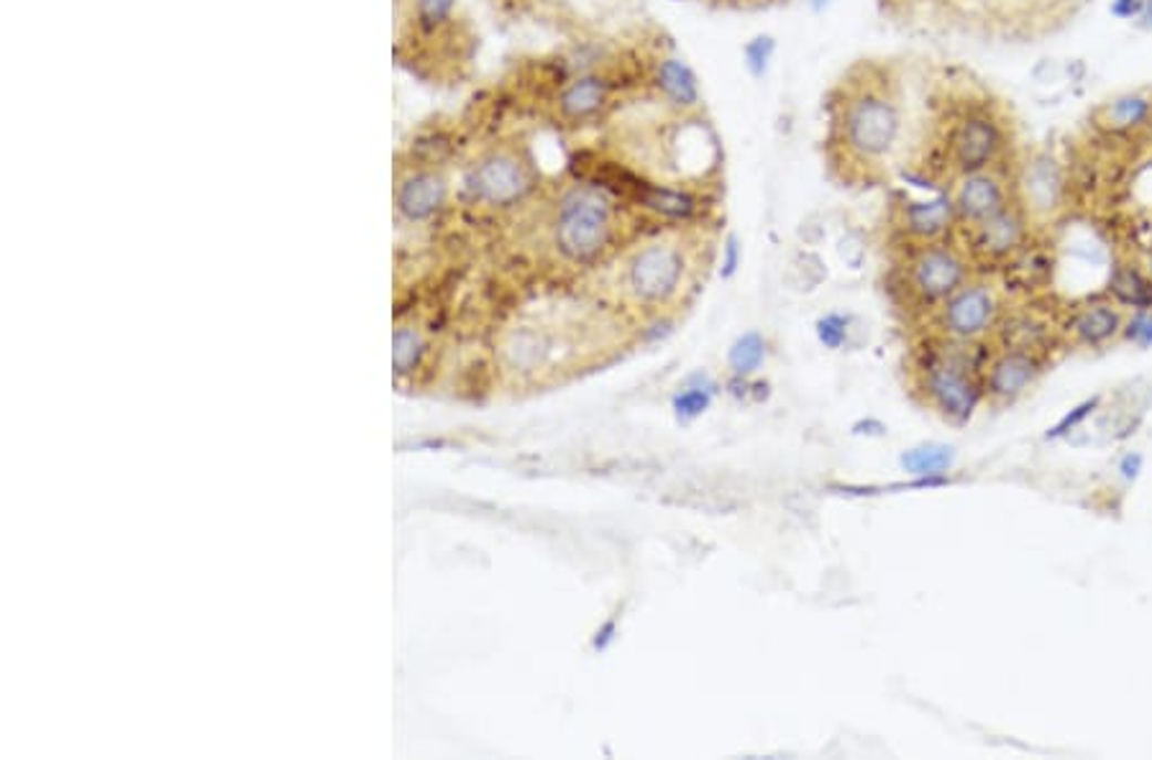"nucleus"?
Instances as JSON below:
<instances>
[{"label": "nucleus", "mask_w": 1152, "mask_h": 760, "mask_svg": "<svg viewBox=\"0 0 1152 760\" xmlns=\"http://www.w3.org/2000/svg\"><path fill=\"white\" fill-rule=\"evenodd\" d=\"M838 136L853 157L879 162L902 136V105L889 83H863L845 93L838 111Z\"/></svg>", "instance_id": "obj_1"}, {"label": "nucleus", "mask_w": 1152, "mask_h": 760, "mask_svg": "<svg viewBox=\"0 0 1152 760\" xmlns=\"http://www.w3.org/2000/svg\"><path fill=\"white\" fill-rule=\"evenodd\" d=\"M612 233L610 202L592 187H574L561 200L556 218V243L574 261L594 259Z\"/></svg>", "instance_id": "obj_2"}, {"label": "nucleus", "mask_w": 1152, "mask_h": 760, "mask_svg": "<svg viewBox=\"0 0 1152 760\" xmlns=\"http://www.w3.org/2000/svg\"><path fill=\"white\" fill-rule=\"evenodd\" d=\"M1004 146H1007V131H1004V124H999V118L986 111H968L966 116L955 121L951 136H947L951 162L961 175L992 169L996 159L1001 157Z\"/></svg>", "instance_id": "obj_3"}, {"label": "nucleus", "mask_w": 1152, "mask_h": 760, "mask_svg": "<svg viewBox=\"0 0 1152 760\" xmlns=\"http://www.w3.org/2000/svg\"><path fill=\"white\" fill-rule=\"evenodd\" d=\"M684 277V253L679 247L656 241L635 251L627 264V288L643 302H664L679 290Z\"/></svg>", "instance_id": "obj_4"}, {"label": "nucleus", "mask_w": 1152, "mask_h": 760, "mask_svg": "<svg viewBox=\"0 0 1152 760\" xmlns=\"http://www.w3.org/2000/svg\"><path fill=\"white\" fill-rule=\"evenodd\" d=\"M469 185L479 200L492 202V206H508L528 192L530 177L526 165L515 159L512 154H492L474 169Z\"/></svg>", "instance_id": "obj_5"}, {"label": "nucleus", "mask_w": 1152, "mask_h": 760, "mask_svg": "<svg viewBox=\"0 0 1152 760\" xmlns=\"http://www.w3.org/2000/svg\"><path fill=\"white\" fill-rule=\"evenodd\" d=\"M966 264L953 249L930 247L914 259L912 284L922 298L947 300L963 288Z\"/></svg>", "instance_id": "obj_6"}, {"label": "nucleus", "mask_w": 1152, "mask_h": 760, "mask_svg": "<svg viewBox=\"0 0 1152 760\" xmlns=\"http://www.w3.org/2000/svg\"><path fill=\"white\" fill-rule=\"evenodd\" d=\"M1004 206H1007V185H1004V179L996 175L994 169L963 175L961 185L955 187V216L968 220V223L974 226L992 218L994 212H999Z\"/></svg>", "instance_id": "obj_7"}, {"label": "nucleus", "mask_w": 1152, "mask_h": 760, "mask_svg": "<svg viewBox=\"0 0 1152 760\" xmlns=\"http://www.w3.org/2000/svg\"><path fill=\"white\" fill-rule=\"evenodd\" d=\"M996 313V300L994 292L984 288V284H963L955 295L947 298L943 321L947 331L955 336L974 339L978 333H984L994 321Z\"/></svg>", "instance_id": "obj_8"}, {"label": "nucleus", "mask_w": 1152, "mask_h": 760, "mask_svg": "<svg viewBox=\"0 0 1152 760\" xmlns=\"http://www.w3.org/2000/svg\"><path fill=\"white\" fill-rule=\"evenodd\" d=\"M927 389L933 395L935 405L943 410L951 420H966L974 413L978 392L974 382L968 379V374L961 369L958 364L943 362L935 364L930 369L927 377Z\"/></svg>", "instance_id": "obj_9"}, {"label": "nucleus", "mask_w": 1152, "mask_h": 760, "mask_svg": "<svg viewBox=\"0 0 1152 760\" xmlns=\"http://www.w3.org/2000/svg\"><path fill=\"white\" fill-rule=\"evenodd\" d=\"M1063 190L1066 177L1056 159L1040 154V157L1027 162L1023 171V192L1027 208H1032L1035 212L1056 210L1060 206V198H1063Z\"/></svg>", "instance_id": "obj_10"}, {"label": "nucleus", "mask_w": 1152, "mask_h": 760, "mask_svg": "<svg viewBox=\"0 0 1152 760\" xmlns=\"http://www.w3.org/2000/svg\"><path fill=\"white\" fill-rule=\"evenodd\" d=\"M1152 124V97L1145 93L1119 95L1097 113V126L1107 136H1134Z\"/></svg>", "instance_id": "obj_11"}, {"label": "nucleus", "mask_w": 1152, "mask_h": 760, "mask_svg": "<svg viewBox=\"0 0 1152 760\" xmlns=\"http://www.w3.org/2000/svg\"><path fill=\"white\" fill-rule=\"evenodd\" d=\"M976 236L978 247L982 251L992 253V257H1007L1015 249L1023 247L1025 241V218L1017 208H1011L1009 202L999 212H994L992 218L976 223Z\"/></svg>", "instance_id": "obj_12"}, {"label": "nucleus", "mask_w": 1152, "mask_h": 760, "mask_svg": "<svg viewBox=\"0 0 1152 760\" xmlns=\"http://www.w3.org/2000/svg\"><path fill=\"white\" fill-rule=\"evenodd\" d=\"M1035 377V358L1023 354V351H1011V354H1004L999 362L992 366V374H988V392L999 399H1015L1017 395H1023Z\"/></svg>", "instance_id": "obj_13"}, {"label": "nucleus", "mask_w": 1152, "mask_h": 760, "mask_svg": "<svg viewBox=\"0 0 1152 760\" xmlns=\"http://www.w3.org/2000/svg\"><path fill=\"white\" fill-rule=\"evenodd\" d=\"M955 216L953 200L937 198V200H925V202H910L904 208V223L906 231L920 236V239H935L947 228Z\"/></svg>", "instance_id": "obj_14"}, {"label": "nucleus", "mask_w": 1152, "mask_h": 760, "mask_svg": "<svg viewBox=\"0 0 1152 760\" xmlns=\"http://www.w3.org/2000/svg\"><path fill=\"white\" fill-rule=\"evenodd\" d=\"M608 103V85L600 77H579L561 95V111L567 118L582 121Z\"/></svg>", "instance_id": "obj_15"}, {"label": "nucleus", "mask_w": 1152, "mask_h": 760, "mask_svg": "<svg viewBox=\"0 0 1152 760\" xmlns=\"http://www.w3.org/2000/svg\"><path fill=\"white\" fill-rule=\"evenodd\" d=\"M444 202V183L433 175L407 179L399 190V208L411 218H426Z\"/></svg>", "instance_id": "obj_16"}, {"label": "nucleus", "mask_w": 1152, "mask_h": 760, "mask_svg": "<svg viewBox=\"0 0 1152 760\" xmlns=\"http://www.w3.org/2000/svg\"><path fill=\"white\" fill-rule=\"evenodd\" d=\"M658 87L664 90L666 101L679 105V108H692L699 101L697 80L679 60H664L658 64Z\"/></svg>", "instance_id": "obj_17"}, {"label": "nucleus", "mask_w": 1152, "mask_h": 760, "mask_svg": "<svg viewBox=\"0 0 1152 760\" xmlns=\"http://www.w3.org/2000/svg\"><path fill=\"white\" fill-rule=\"evenodd\" d=\"M1119 325L1122 323H1119L1117 310H1111L1109 305H1093V308H1086L1083 313L1078 315L1076 333L1081 336V341L1091 343V346H1099V343L1117 336Z\"/></svg>", "instance_id": "obj_18"}, {"label": "nucleus", "mask_w": 1152, "mask_h": 760, "mask_svg": "<svg viewBox=\"0 0 1152 760\" xmlns=\"http://www.w3.org/2000/svg\"><path fill=\"white\" fill-rule=\"evenodd\" d=\"M1111 292L1122 302H1127V305L1138 310L1152 308V282L1145 280V277L1132 267L1114 269V274H1111Z\"/></svg>", "instance_id": "obj_19"}, {"label": "nucleus", "mask_w": 1152, "mask_h": 760, "mask_svg": "<svg viewBox=\"0 0 1152 760\" xmlns=\"http://www.w3.org/2000/svg\"><path fill=\"white\" fill-rule=\"evenodd\" d=\"M955 459L953 448L947 446H920V448H912L910 454L902 456V466L910 473H917V477H933V473H943L951 469V464Z\"/></svg>", "instance_id": "obj_20"}, {"label": "nucleus", "mask_w": 1152, "mask_h": 760, "mask_svg": "<svg viewBox=\"0 0 1152 760\" xmlns=\"http://www.w3.org/2000/svg\"><path fill=\"white\" fill-rule=\"evenodd\" d=\"M766 358V343L758 333H746L730 348V366L735 374H754Z\"/></svg>", "instance_id": "obj_21"}, {"label": "nucleus", "mask_w": 1152, "mask_h": 760, "mask_svg": "<svg viewBox=\"0 0 1152 760\" xmlns=\"http://www.w3.org/2000/svg\"><path fill=\"white\" fill-rule=\"evenodd\" d=\"M1124 339L1138 343L1142 348L1152 346V308L1138 310V313L1130 317V323L1124 325Z\"/></svg>", "instance_id": "obj_22"}, {"label": "nucleus", "mask_w": 1152, "mask_h": 760, "mask_svg": "<svg viewBox=\"0 0 1152 760\" xmlns=\"http://www.w3.org/2000/svg\"><path fill=\"white\" fill-rule=\"evenodd\" d=\"M707 405H709V389H702V387L684 389L682 395L674 399L676 413H679L682 418H697L699 413L707 410Z\"/></svg>", "instance_id": "obj_23"}, {"label": "nucleus", "mask_w": 1152, "mask_h": 760, "mask_svg": "<svg viewBox=\"0 0 1152 760\" xmlns=\"http://www.w3.org/2000/svg\"><path fill=\"white\" fill-rule=\"evenodd\" d=\"M845 333H848L845 321L838 315L824 317V321L820 323V339H822V343H828L830 348H838L840 343L845 341Z\"/></svg>", "instance_id": "obj_24"}, {"label": "nucleus", "mask_w": 1152, "mask_h": 760, "mask_svg": "<svg viewBox=\"0 0 1152 760\" xmlns=\"http://www.w3.org/2000/svg\"><path fill=\"white\" fill-rule=\"evenodd\" d=\"M454 8V0H418V13L426 23L444 21Z\"/></svg>", "instance_id": "obj_25"}, {"label": "nucleus", "mask_w": 1152, "mask_h": 760, "mask_svg": "<svg viewBox=\"0 0 1152 760\" xmlns=\"http://www.w3.org/2000/svg\"><path fill=\"white\" fill-rule=\"evenodd\" d=\"M1097 403H1099V399H1089V403H1083L1081 407H1076V410H1073V413H1070V415H1066V418H1063V420H1060V423L1056 425V428H1052V430L1048 433V436H1050V438L1066 436V433H1068L1070 428H1076V425H1078V423H1081V420L1086 418V415H1089V413L1093 410V407H1097Z\"/></svg>", "instance_id": "obj_26"}, {"label": "nucleus", "mask_w": 1152, "mask_h": 760, "mask_svg": "<svg viewBox=\"0 0 1152 760\" xmlns=\"http://www.w3.org/2000/svg\"><path fill=\"white\" fill-rule=\"evenodd\" d=\"M1145 3L1148 0H1114L1111 3V13L1117 15V19H1140L1142 11H1145Z\"/></svg>", "instance_id": "obj_27"}, {"label": "nucleus", "mask_w": 1152, "mask_h": 760, "mask_svg": "<svg viewBox=\"0 0 1152 760\" xmlns=\"http://www.w3.org/2000/svg\"><path fill=\"white\" fill-rule=\"evenodd\" d=\"M1140 466H1142V459H1140V456H1138V454H1130V456H1124V461H1122V473H1124V477H1127V479H1134V477H1138Z\"/></svg>", "instance_id": "obj_28"}, {"label": "nucleus", "mask_w": 1152, "mask_h": 760, "mask_svg": "<svg viewBox=\"0 0 1152 760\" xmlns=\"http://www.w3.org/2000/svg\"><path fill=\"white\" fill-rule=\"evenodd\" d=\"M1140 27L1152 29V0H1148L1145 3V11H1142V15H1140Z\"/></svg>", "instance_id": "obj_29"}, {"label": "nucleus", "mask_w": 1152, "mask_h": 760, "mask_svg": "<svg viewBox=\"0 0 1152 760\" xmlns=\"http://www.w3.org/2000/svg\"><path fill=\"white\" fill-rule=\"evenodd\" d=\"M1150 274H1152V259H1150Z\"/></svg>", "instance_id": "obj_30"}]
</instances>
